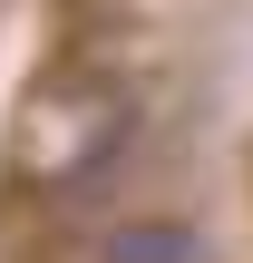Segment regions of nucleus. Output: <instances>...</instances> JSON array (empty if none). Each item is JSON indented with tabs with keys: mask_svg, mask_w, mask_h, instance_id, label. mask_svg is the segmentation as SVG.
<instances>
[{
	"mask_svg": "<svg viewBox=\"0 0 253 263\" xmlns=\"http://www.w3.org/2000/svg\"><path fill=\"white\" fill-rule=\"evenodd\" d=\"M107 263H195V234L185 224H137V234H117Z\"/></svg>",
	"mask_w": 253,
	"mask_h": 263,
	"instance_id": "nucleus-1",
	"label": "nucleus"
}]
</instances>
